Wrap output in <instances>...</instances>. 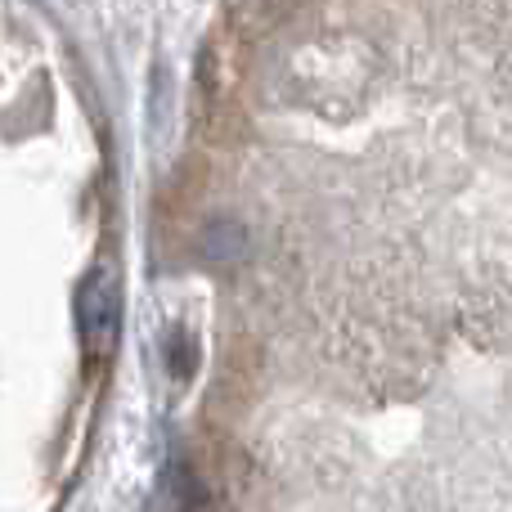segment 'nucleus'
<instances>
[{
    "label": "nucleus",
    "instance_id": "f257e3e1",
    "mask_svg": "<svg viewBox=\"0 0 512 512\" xmlns=\"http://www.w3.org/2000/svg\"><path fill=\"white\" fill-rule=\"evenodd\" d=\"M77 319H81V337H86V351L108 355L117 342V328H122V283L108 265L90 270V279L81 283V301H77Z\"/></svg>",
    "mask_w": 512,
    "mask_h": 512
}]
</instances>
